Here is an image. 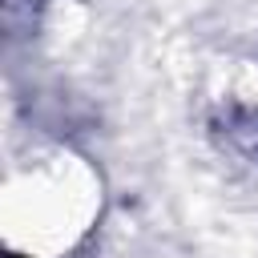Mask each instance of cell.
<instances>
[{"label": "cell", "mask_w": 258, "mask_h": 258, "mask_svg": "<svg viewBox=\"0 0 258 258\" xmlns=\"http://www.w3.org/2000/svg\"><path fill=\"white\" fill-rule=\"evenodd\" d=\"M97 210V185L85 161L52 149L28 153L4 177L0 226L12 258H52L69 250Z\"/></svg>", "instance_id": "1"}]
</instances>
